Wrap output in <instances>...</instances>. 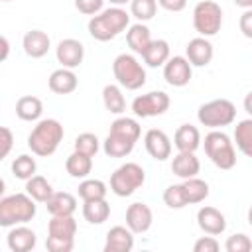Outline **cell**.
I'll return each mask as SVG.
<instances>
[{
	"instance_id": "cell-1",
	"label": "cell",
	"mask_w": 252,
	"mask_h": 252,
	"mask_svg": "<svg viewBox=\"0 0 252 252\" xmlns=\"http://www.w3.org/2000/svg\"><path fill=\"white\" fill-rule=\"evenodd\" d=\"M130 26V14L120 6L102 8L89 20V33L96 41H110Z\"/></svg>"
},
{
	"instance_id": "cell-2",
	"label": "cell",
	"mask_w": 252,
	"mask_h": 252,
	"mask_svg": "<svg viewBox=\"0 0 252 252\" xmlns=\"http://www.w3.org/2000/svg\"><path fill=\"white\" fill-rule=\"evenodd\" d=\"M63 136H65V130H63L59 120L39 118L28 136V148L32 150L33 156L47 158V156H53L57 152Z\"/></svg>"
},
{
	"instance_id": "cell-3",
	"label": "cell",
	"mask_w": 252,
	"mask_h": 252,
	"mask_svg": "<svg viewBox=\"0 0 252 252\" xmlns=\"http://www.w3.org/2000/svg\"><path fill=\"white\" fill-rule=\"evenodd\" d=\"M37 213L35 201L28 193L4 195L0 199V226L10 228L16 224L30 222Z\"/></svg>"
},
{
	"instance_id": "cell-4",
	"label": "cell",
	"mask_w": 252,
	"mask_h": 252,
	"mask_svg": "<svg viewBox=\"0 0 252 252\" xmlns=\"http://www.w3.org/2000/svg\"><path fill=\"white\" fill-rule=\"evenodd\" d=\"M203 148L207 158L219 167V169H232L236 165V150L234 144L230 142L228 134L219 130H211L205 140H203Z\"/></svg>"
},
{
	"instance_id": "cell-5",
	"label": "cell",
	"mask_w": 252,
	"mask_h": 252,
	"mask_svg": "<svg viewBox=\"0 0 252 252\" xmlns=\"http://www.w3.org/2000/svg\"><path fill=\"white\" fill-rule=\"evenodd\" d=\"M116 83L126 91H138L146 85V69L132 53H120L112 61Z\"/></svg>"
},
{
	"instance_id": "cell-6",
	"label": "cell",
	"mask_w": 252,
	"mask_h": 252,
	"mask_svg": "<svg viewBox=\"0 0 252 252\" xmlns=\"http://www.w3.org/2000/svg\"><path fill=\"white\" fill-rule=\"evenodd\" d=\"M197 120L211 130L230 126L236 120V106L228 98H213L199 106Z\"/></svg>"
},
{
	"instance_id": "cell-7",
	"label": "cell",
	"mask_w": 252,
	"mask_h": 252,
	"mask_svg": "<svg viewBox=\"0 0 252 252\" xmlns=\"http://www.w3.org/2000/svg\"><path fill=\"white\" fill-rule=\"evenodd\" d=\"M146 181V171L136 161H126L110 175V191L116 197H130Z\"/></svg>"
},
{
	"instance_id": "cell-8",
	"label": "cell",
	"mask_w": 252,
	"mask_h": 252,
	"mask_svg": "<svg viewBox=\"0 0 252 252\" xmlns=\"http://www.w3.org/2000/svg\"><path fill=\"white\" fill-rule=\"evenodd\" d=\"M193 28L201 37H213L222 28V8L215 0H201L193 8Z\"/></svg>"
},
{
	"instance_id": "cell-9",
	"label": "cell",
	"mask_w": 252,
	"mask_h": 252,
	"mask_svg": "<svg viewBox=\"0 0 252 252\" xmlns=\"http://www.w3.org/2000/svg\"><path fill=\"white\" fill-rule=\"evenodd\" d=\"M171 100L169 94L163 91H150L146 94H140L132 100V112L138 118H152V116H161L167 112Z\"/></svg>"
},
{
	"instance_id": "cell-10",
	"label": "cell",
	"mask_w": 252,
	"mask_h": 252,
	"mask_svg": "<svg viewBox=\"0 0 252 252\" xmlns=\"http://www.w3.org/2000/svg\"><path fill=\"white\" fill-rule=\"evenodd\" d=\"M193 77V67L185 55H173L163 63V79L171 87H185Z\"/></svg>"
},
{
	"instance_id": "cell-11",
	"label": "cell",
	"mask_w": 252,
	"mask_h": 252,
	"mask_svg": "<svg viewBox=\"0 0 252 252\" xmlns=\"http://www.w3.org/2000/svg\"><path fill=\"white\" fill-rule=\"evenodd\" d=\"M55 57H57V63H61V67H67V69H75L83 63V57H85V45L75 39V37H65L57 43L55 47Z\"/></svg>"
},
{
	"instance_id": "cell-12",
	"label": "cell",
	"mask_w": 252,
	"mask_h": 252,
	"mask_svg": "<svg viewBox=\"0 0 252 252\" xmlns=\"http://www.w3.org/2000/svg\"><path fill=\"white\" fill-rule=\"evenodd\" d=\"M154 222V213L152 209L142 203V201H136L132 203L128 209H126V226L134 232V234H144L150 230Z\"/></svg>"
},
{
	"instance_id": "cell-13",
	"label": "cell",
	"mask_w": 252,
	"mask_h": 252,
	"mask_svg": "<svg viewBox=\"0 0 252 252\" xmlns=\"http://www.w3.org/2000/svg\"><path fill=\"white\" fill-rule=\"evenodd\" d=\"M215 49L209 37H193L185 45V59L191 63V67H207L213 61Z\"/></svg>"
},
{
	"instance_id": "cell-14",
	"label": "cell",
	"mask_w": 252,
	"mask_h": 252,
	"mask_svg": "<svg viewBox=\"0 0 252 252\" xmlns=\"http://www.w3.org/2000/svg\"><path fill=\"white\" fill-rule=\"evenodd\" d=\"M144 146H146V152L158 161H165L171 156V140L159 128H150L144 134Z\"/></svg>"
},
{
	"instance_id": "cell-15",
	"label": "cell",
	"mask_w": 252,
	"mask_h": 252,
	"mask_svg": "<svg viewBox=\"0 0 252 252\" xmlns=\"http://www.w3.org/2000/svg\"><path fill=\"white\" fill-rule=\"evenodd\" d=\"M197 224L205 234L219 236L226 230V217L217 209V207H201L197 211Z\"/></svg>"
},
{
	"instance_id": "cell-16",
	"label": "cell",
	"mask_w": 252,
	"mask_h": 252,
	"mask_svg": "<svg viewBox=\"0 0 252 252\" xmlns=\"http://www.w3.org/2000/svg\"><path fill=\"white\" fill-rule=\"evenodd\" d=\"M35 242H37L35 232L26 224L10 226V232L6 236V244L12 252H30L35 248Z\"/></svg>"
},
{
	"instance_id": "cell-17",
	"label": "cell",
	"mask_w": 252,
	"mask_h": 252,
	"mask_svg": "<svg viewBox=\"0 0 252 252\" xmlns=\"http://www.w3.org/2000/svg\"><path fill=\"white\" fill-rule=\"evenodd\" d=\"M134 248V232L128 226H112L106 232L104 252H130Z\"/></svg>"
},
{
	"instance_id": "cell-18",
	"label": "cell",
	"mask_w": 252,
	"mask_h": 252,
	"mask_svg": "<svg viewBox=\"0 0 252 252\" xmlns=\"http://www.w3.org/2000/svg\"><path fill=\"white\" fill-rule=\"evenodd\" d=\"M22 47H24V53L28 57L39 59V57L47 55V51L51 47V39L41 30H30V32H26V35L22 39Z\"/></svg>"
},
{
	"instance_id": "cell-19",
	"label": "cell",
	"mask_w": 252,
	"mask_h": 252,
	"mask_svg": "<svg viewBox=\"0 0 252 252\" xmlns=\"http://www.w3.org/2000/svg\"><path fill=\"white\" fill-rule=\"evenodd\" d=\"M77 85H79V79H77L75 71L67 69V67L55 69L47 79V87L55 94H71L77 89Z\"/></svg>"
},
{
	"instance_id": "cell-20",
	"label": "cell",
	"mask_w": 252,
	"mask_h": 252,
	"mask_svg": "<svg viewBox=\"0 0 252 252\" xmlns=\"http://www.w3.org/2000/svg\"><path fill=\"white\" fill-rule=\"evenodd\" d=\"M201 169V161L195 156V152H177V156L171 159V171L179 179L195 177Z\"/></svg>"
},
{
	"instance_id": "cell-21",
	"label": "cell",
	"mask_w": 252,
	"mask_h": 252,
	"mask_svg": "<svg viewBox=\"0 0 252 252\" xmlns=\"http://www.w3.org/2000/svg\"><path fill=\"white\" fill-rule=\"evenodd\" d=\"M45 207L51 217H65L77 211V199L67 191H53L51 197L45 201Z\"/></svg>"
},
{
	"instance_id": "cell-22",
	"label": "cell",
	"mask_w": 252,
	"mask_h": 252,
	"mask_svg": "<svg viewBox=\"0 0 252 252\" xmlns=\"http://www.w3.org/2000/svg\"><path fill=\"white\" fill-rule=\"evenodd\" d=\"M173 146L177 152H195L201 146V132L193 124H181L173 134Z\"/></svg>"
},
{
	"instance_id": "cell-23",
	"label": "cell",
	"mask_w": 252,
	"mask_h": 252,
	"mask_svg": "<svg viewBox=\"0 0 252 252\" xmlns=\"http://www.w3.org/2000/svg\"><path fill=\"white\" fill-rule=\"evenodd\" d=\"M150 41H152V33H150V28H148L144 22H138V24L128 26L126 43H128V47L132 49V53L142 55L144 49L150 45Z\"/></svg>"
},
{
	"instance_id": "cell-24",
	"label": "cell",
	"mask_w": 252,
	"mask_h": 252,
	"mask_svg": "<svg viewBox=\"0 0 252 252\" xmlns=\"http://www.w3.org/2000/svg\"><path fill=\"white\" fill-rule=\"evenodd\" d=\"M16 114L24 122H37L41 118V114H43V102H41V98H37L33 94L20 96L18 102H16Z\"/></svg>"
},
{
	"instance_id": "cell-25",
	"label": "cell",
	"mask_w": 252,
	"mask_h": 252,
	"mask_svg": "<svg viewBox=\"0 0 252 252\" xmlns=\"http://www.w3.org/2000/svg\"><path fill=\"white\" fill-rule=\"evenodd\" d=\"M75 234H77V220L73 219V215L51 217V220L47 222V236L75 240Z\"/></svg>"
},
{
	"instance_id": "cell-26",
	"label": "cell",
	"mask_w": 252,
	"mask_h": 252,
	"mask_svg": "<svg viewBox=\"0 0 252 252\" xmlns=\"http://www.w3.org/2000/svg\"><path fill=\"white\" fill-rule=\"evenodd\" d=\"M169 43L165 39H152L150 45L144 49L142 59L148 67H163V63L169 59Z\"/></svg>"
},
{
	"instance_id": "cell-27",
	"label": "cell",
	"mask_w": 252,
	"mask_h": 252,
	"mask_svg": "<svg viewBox=\"0 0 252 252\" xmlns=\"http://www.w3.org/2000/svg\"><path fill=\"white\" fill-rule=\"evenodd\" d=\"M136 142L124 138V136H118V134H112L108 132V136L104 138L102 142V152L108 156V158H126L132 154Z\"/></svg>"
},
{
	"instance_id": "cell-28",
	"label": "cell",
	"mask_w": 252,
	"mask_h": 252,
	"mask_svg": "<svg viewBox=\"0 0 252 252\" xmlns=\"http://www.w3.org/2000/svg\"><path fill=\"white\" fill-rule=\"evenodd\" d=\"M65 169L71 177L75 179H85L89 177V173L93 171V158L85 156L81 152H73L67 159H65Z\"/></svg>"
},
{
	"instance_id": "cell-29",
	"label": "cell",
	"mask_w": 252,
	"mask_h": 252,
	"mask_svg": "<svg viewBox=\"0 0 252 252\" xmlns=\"http://www.w3.org/2000/svg\"><path fill=\"white\" fill-rule=\"evenodd\" d=\"M83 217L91 224H102L110 217V205L106 203V199L83 201Z\"/></svg>"
},
{
	"instance_id": "cell-30",
	"label": "cell",
	"mask_w": 252,
	"mask_h": 252,
	"mask_svg": "<svg viewBox=\"0 0 252 252\" xmlns=\"http://www.w3.org/2000/svg\"><path fill=\"white\" fill-rule=\"evenodd\" d=\"M102 102H104V108L112 114H122L126 110V98L122 94V89L120 85H104L102 89Z\"/></svg>"
},
{
	"instance_id": "cell-31",
	"label": "cell",
	"mask_w": 252,
	"mask_h": 252,
	"mask_svg": "<svg viewBox=\"0 0 252 252\" xmlns=\"http://www.w3.org/2000/svg\"><path fill=\"white\" fill-rule=\"evenodd\" d=\"M26 193L35 203H45L51 197L53 187H51V183L43 175H32L30 179H26Z\"/></svg>"
},
{
	"instance_id": "cell-32",
	"label": "cell",
	"mask_w": 252,
	"mask_h": 252,
	"mask_svg": "<svg viewBox=\"0 0 252 252\" xmlns=\"http://www.w3.org/2000/svg\"><path fill=\"white\" fill-rule=\"evenodd\" d=\"M181 185H183V191H185V197H187V205L203 203L209 197V183L199 179L197 175L189 177V179H183Z\"/></svg>"
},
{
	"instance_id": "cell-33",
	"label": "cell",
	"mask_w": 252,
	"mask_h": 252,
	"mask_svg": "<svg viewBox=\"0 0 252 252\" xmlns=\"http://www.w3.org/2000/svg\"><path fill=\"white\" fill-rule=\"evenodd\" d=\"M110 132L112 134H118V136H124L132 142H138L140 136H142V128L140 124L134 120V118H128V116H118L112 124H110Z\"/></svg>"
},
{
	"instance_id": "cell-34",
	"label": "cell",
	"mask_w": 252,
	"mask_h": 252,
	"mask_svg": "<svg viewBox=\"0 0 252 252\" xmlns=\"http://www.w3.org/2000/svg\"><path fill=\"white\" fill-rule=\"evenodd\" d=\"M234 144L244 156H252V120L244 118L234 126Z\"/></svg>"
},
{
	"instance_id": "cell-35",
	"label": "cell",
	"mask_w": 252,
	"mask_h": 252,
	"mask_svg": "<svg viewBox=\"0 0 252 252\" xmlns=\"http://www.w3.org/2000/svg\"><path fill=\"white\" fill-rule=\"evenodd\" d=\"M106 183L100 181V179H89L85 177L81 183H79V197L83 201H94V199H106Z\"/></svg>"
},
{
	"instance_id": "cell-36",
	"label": "cell",
	"mask_w": 252,
	"mask_h": 252,
	"mask_svg": "<svg viewBox=\"0 0 252 252\" xmlns=\"http://www.w3.org/2000/svg\"><path fill=\"white\" fill-rule=\"evenodd\" d=\"M35 171H37V163H35V158H32L30 154H22L12 161V173L16 179L26 181L32 175H35Z\"/></svg>"
},
{
	"instance_id": "cell-37",
	"label": "cell",
	"mask_w": 252,
	"mask_h": 252,
	"mask_svg": "<svg viewBox=\"0 0 252 252\" xmlns=\"http://www.w3.org/2000/svg\"><path fill=\"white\" fill-rule=\"evenodd\" d=\"M130 16H134L138 22H150L158 12L156 0H130Z\"/></svg>"
},
{
	"instance_id": "cell-38",
	"label": "cell",
	"mask_w": 252,
	"mask_h": 252,
	"mask_svg": "<svg viewBox=\"0 0 252 252\" xmlns=\"http://www.w3.org/2000/svg\"><path fill=\"white\" fill-rule=\"evenodd\" d=\"M100 150V140L96 138V134L93 132H83L75 138V152H81L85 156L94 158L96 152Z\"/></svg>"
},
{
	"instance_id": "cell-39",
	"label": "cell",
	"mask_w": 252,
	"mask_h": 252,
	"mask_svg": "<svg viewBox=\"0 0 252 252\" xmlns=\"http://www.w3.org/2000/svg\"><path fill=\"white\" fill-rule=\"evenodd\" d=\"M163 203L169 209H183V207H187V197H185L183 185L181 183L167 185L165 191H163Z\"/></svg>"
},
{
	"instance_id": "cell-40",
	"label": "cell",
	"mask_w": 252,
	"mask_h": 252,
	"mask_svg": "<svg viewBox=\"0 0 252 252\" xmlns=\"http://www.w3.org/2000/svg\"><path fill=\"white\" fill-rule=\"evenodd\" d=\"M224 248H226V252H250L252 250V240L244 232H238V234H232V236L226 238Z\"/></svg>"
},
{
	"instance_id": "cell-41",
	"label": "cell",
	"mask_w": 252,
	"mask_h": 252,
	"mask_svg": "<svg viewBox=\"0 0 252 252\" xmlns=\"http://www.w3.org/2000/svg\"><path fill=\"white\" fill-rule=\"evenodd\" d=\"M75 8L85 16H94L104 8V0H75Z\"/></svg>"
},
{
	"instance_id": "cell-42",
	"label": "cell",
	"mask_w": 252,
	"mask_h": 252,
	"mask_svg": "<svg viewBox=\"0 0 252 252\" xmlns=\"http://www.w3.org/2000/svg\"><path fill=\"white\" fill-rule=\"evenodd\" d=\"M12 148H14V134H12V130L6 128V126H0V161L4 158H8Z\"/></svg>"
},
{
	"instance_id": "cell-43",
	"label": "cell",
	"mask_w": 252,
	"mask_h": 252,
	"mask_svg": "<svg viewBox=\"0 0 252 252\" xmlns=\"http://www.w3.org/2000/svg\"><path fill=\"white\" fill-rule=\"evenodd\" d=\"M75 246V240H63V238H55V236H47L45 240V248L49 252H71Z\"/></svg>"
},
{
	"instance_id": "cell-44",
	"label": "cell",
	"mask_w": 252,
	"mask_h": 252,
	"mask_svg": "<svg viewBox=\"0 0 252 252\" xmlns=\"http://www.w3.org/2000/svg\"><path fill=\"white\" fill-rule=\"evenodd\" d=\"M219 248H220L219 240L215 236H211V234L197 238L195 244H193V252H217Z\"/></svg>"
},
{
	"instance_id": "cell-45",
	"label": "cell",
	"mask_w": 252,
	"mask_h": 252,
	"mask_svg": "<svg viewBox=\"0 0 252 252\" xmlns=\"http://www.w3.org/2000/svg\"><path fill=\"white\" fill-rule=\"evenodd\" d=\"M238 24H240V32L244 33V37H252V8L242 12Z\"/></svg>"
},
{
	"instance_id": "cell-46",
	"label": "cell",
	"mask_w": 252,
	"mask_h": 252,
	"mask_svg": "<svg viewBox=\"0 0 252 252\" xmlns=\"http://www.w3.org/2000/svg\"><path fill=\"white\" fill-rule=\"evenodd\" d=\"M156 2L167 12H181L187 6V0H156Z\"/></svg>"
},
{
	"instance_id": "cell-47",
	"label": "cell",
	"mask_w": 252,
	"mask_h": 252,
	"mask_svg": "<svg viewBox=\"0 0 252 252\" xmlns=\"http://www.w3.org/2000/svg\"><path fill=\"white\" fill-rule=\"evenodd\" d=\"M8 55H10V41L4 35H0V63L6 61Z\"/></svg>"
},
{
	"instance_id": "cell-48",
	"label": "cell",
	"mask_w": 252,
	"mask_h": 252,
	"mask_svg": "<svg viewBox=\"0 0 252 252\" xmlns=\"http://www.w3.org/2000/svg\"><path fill=\"white\" fill-rule=\"evenodd\" d=\"M234 4L242 10H250L252 8V0H234Z\"/></svg>"
},
{
	"instance_id": "cell-49",
	"label": "cell",
	"mask_w": 252,
	"mask_h": 252,
	"mask_svg": "<svg viewBox=\"0 0 252 252\" xmlns=\"http://www.w3.org/2000/svg\"><path fill=\"white\" fill-rule=\"evenodd\" d=\"M108 2H110L112 6H120V8H122V6H126L130 0H108Z\"/></svg>"
},
{
	"instance_id": "cell-50",
	"label": "cell",
	"mask_w": 252,
	"mask_h": 252,
	"mask_svg": "<svg viewBox=\"0 0 252 252\" xmlns=\"http://www.w3.org/2000/svg\"><path fill=\"white\" fill-rule=\"evenodd\" d=\"M4 193H6V181L0 177V199L4 197Z\"/></svg>"
},
{
	"instance_id": "cell-51",
	"label": "cell",
	"mask_w": 252,
	"mask_h": 252,
	"mask_svg": "<svg viewBox=\"0 0 252 252\" xmlns=\"http://www.w3.org/2000/svg\"><path fill=\"white\" fill-rule=\"evenodd\" d=\"M0 2H12V0H0Z\"/></svg>"
}]
</instances>
